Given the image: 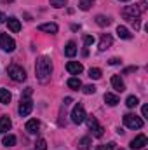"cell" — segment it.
<instances>
[{"instance_id": "cell-1", "label": "cell", "mask_w": 148, "mask_h": 150, "mask_svg": "<svg viewBox=\"0 0 148 150\" xmlns=\"http://www.w3.org/2000/svg\"><path fill=\"white\" fill-rule=\"evenodd\" d=\"M35 74H37L38 82L45 84L49 79H51V74H52V63L47 56H42L38 58L37 63H35Z\"/></svg>"}, {"instance_id": "cell-2", "label": "cell", "mask_w": 148, "mask_h": 150, "mask_svg": "<svg viewBox=\"0 0 148 150\" xmlns=\"http://www.w3.org/2000/svg\"><path fill=\"white\" fill-rule=\"evenodd\" d=\"M7 75H9L14 82H23V80H26V72H25V68L19 67V65H11V67L7 68Z\"/></svg>"}, {"instance_id": "cell-3", "label": "cell", "mask_w": 148, "mask_h": 150, "mask_svg": "<svg viewBox=\"0 0 148 150\" xmlns=\"http://www.w3.org/2000/svg\"><path fill=\"white\" fill-rule=\"evenodd\" d=\"M124 124L129 129H141L143 127V119L138 117L136 113H125L124 115Z\"/></svg>"}, {"instance_id": "cell-4", "label": "cell", "mask_w": 148, "mask_h": 150, "mask_svg": "<svg viewBox=\"0 0 148 150\" xmlns=\"http://www.w3.org/2000/svg\"><path fill=\"white\" fill-rule=\"evenodd\" d=\"M85 120H87V126H89V129H91L92 136L101 138V136H103V133H105V129H103V126L98 122V119L91 115V117H85Z\"/></svg>"}, {"instance_id": "cell-5", "label": "cell", "mask_w": 148, "mask_h": 150, "mask_svg": "<svg viewBox=\"0 0 148 150\" xmlns=\"http://www.w3.org/2000/svg\"><path fill=\"white\" fill-rule=\"evenodd\" d=\"M140 7L138 5H125L124 9H122V16L125 18V19H129L131 23L134 21V19H138V16H140Z\"/></svg>"}, {"instance_id": "cell-6", "label": "cell", "mask_w": 148, "mask_h": 150, "mask_svg": "<svg viewBox=\"0 0 148 150\" xmlns=\"http://www.w3.org/2000/svg\"><path fill=\"white\" fill-rule=\"evenodd\" d=\"M85 108L78 103V105H75L73 110H72V120H73L75 124H82L84 120H85Z\"/></svg>"}, {"instance_id": "cell-7", "label": "cell", "mask_w": 148, "mask_h": 150, "mask_svg": "<svg viewBox=\"0 0 148 150\" xmlns=\"http://www.w3.org/2000/svg\"><path fill=\"white\" fill-rule=\"evenodd\" d=\"M0 47H2L5 52H12V51L16 49V42H14V38H11L9 35L0 33Z\"/></svg>"}, {"instance_id": "cell-8", "label": "cell", "mask_w": 148, "mask_h": 150, "mask_svg": "<svg viewBox=\"0 0 148 150\" xmlns=\"http://www.w3.org/2000/svg\"><path fill=\"white\" fill-rule=\"evenodd\" d=\"M33 110V101L30 100V98H21V103H19V108H18V112L21 117H26V115H30Z\"/></svg>"}, {"instance_id": "cell-9", "label": "cell", "mask_w": 148, "mask_h": 150, "mask_svg": "<svg viewBox=\"0 0 148 150\" xmlns=\"http://www.w3.org/2000/svg\"><path fill=\"white\" fill-rule=\"evenodd\" d=\"M66 70H68V74H72V75H78L84 72V67L78 61H68L66 63Z\"/></svg>"}, {"instance_id": "cell-10", "label": "cell", "mask_w": 148, "mask_h": 150, "mask_svg": "<svg viewBox=\"0 0 148 150\" xmlns=\"http://www.w3.org/2000/svg\"><path fill=\"white\" fill-rule=\"evenodd\" d=\"M148 143V140H147V136L145 134H138L132 142H131V149H134V150H140V149H143L145 145Z\"/></svg>"}, {"instance_id": "cell-11", "label": "cell", "mask_w": 148, "mask_h": 150, "mask_svg": "<svg viewBox=\"0 0 148 150\" xmlns=\"http://www.w3.org/2000/svg\"><path fill=\"white\" fill-rule=\"evenodd\" d=\"M111 86H113V89H115L117 93H124V91H125V84H124V80L120 79V75H113V77H111Z\"/></svg>"}, {"instance_id": "cell-12", "label": "cell", "mask_w": 148, "mask_h": 150, "mask_svg": "<svg viewBox=\"0 0 148 150\" xmlns=\"http://www.w3.org/2000/svg\"><path fill=\"white\" fill-rule=\"evenodd\" d=\"M111 44H113V38H111V35H110V33H103V35H101V38H99V51H106Z\"/></svg>"}, {"instance_id": "cell-13", "label": "cell", "mask_w": 148, "mask_h": 150, "mask_svg": "<svg viewBox=\"0 0 148 150\" xmlns=\"http://www.w3.org/2000/svg\"><path fill=\"white\" fill-rule=\"evenodd\" d=\"M38 129H40V122H38L37 119H32V120L26 122V131H28L30 134H37Z\"/></svg>"}, {"instance_id": "cell-14", "label": "cell", "mask_w": 148, "mask_h": 150, "mask_svg": "<svg viewBox=\"0 0 148 150\" xmlns=\"http://www.w3.org/2000/svg\"><path fill=\"white\" fill-rule=\"evenodd\" d=\"M40 32H45V33H58V25L56 23H44L38 26Z\"/></svg>"}, {"instance_id": "cell-15", "label": "cell", "mask_w": 148, "mask_h": 150, "mask_svg": "<svg viewBox=\"0 0 148 150\" xmlns=\"http://www.w3.org/2000/svg\"><path fill=\"white\" fill-rule=\"evenodd\" d=\"M7 25H9V30H11V32H14V33H18V32L21 30V23H19V19H18V18H9Z\"/></svg>"}, {"instance_id": "cell-16", "label": "cell", "mask_w": 148, "mask_h": 150, "mask_svg": "<svg viewBox=\"0 0 148 150\" xmlns=\"http://www.w3.org/2000/svg\"><path fill=\"white\" fill-rule=\"evenodd\" d=\"M12 127V122L9 117H0V133H7Z\"/></svg>"}, {"instance_id": "cell-17", "label": "cell", "mask_w": 148, "mask_h": 150, "mask_svg": "<svg viewBox=\"0 0 148 150\" xmlns=\"http://www.w3.org/2000/svg\"><path fill=\"white\" fill-rule=\"evenodd\" d=\"M105 103L110 105V107H115L118 105V96L113 94V93H105Z\"/></svg>"}, {"instance_id": "cell-18", "label": "cell", "mask_w": 148, "mask_h": 150, "mask_svg": "<svg viewBox=\"0 0 148 150\" xmlns=\"http://www.w3.org/2000/svg\"><path fill=\"white\" fill-rule=\"evenodd\" d=\"M91 143H92L91 138L89 136H84V138L78 140V145L77 147H78V150H91Z\"/></svg>"}, {"instance_id": "cell-19", "label": "cell", "mask_w": 148, "mask_h": 150, "mask_svg": "<svg viewBox=\"0 0 148 150\" xmlns=\"http://www.w3.org/2000/svg\"><path fill=\"white\" fill-rule=\"evenodd\" d=\"M65 54H66L68 58H73L75 54H77V44H75V42H68V44L65 45Z\"/></svg>"}, {"instance_id": "cell-20", "label": "cell", "mask_w": 148, "mask_h": 150, "mask_svg": "<svg viewBox=\"0 0 148 150\" xmlns=\"http://www.w3.org/2000/svg\"><path fill=\"white\" fill-rule=\"evenodd\" d=\"M11 93H9V89H0V103H4V105H9L11 103Z\"/></svg>"}, {"instance_id": "cell-21", "label": "cell", "mask_w": 148, "mask_h": 150, "mask_svg": "<svg viewBox=\"0 0 148 150\" xmlns=\"http://www.w3.org/2000/svg\"><path fill=\"white\" fill-rule=\"evenodd\" d=\"M117 35H118L120 38H125V40L132 38V33H131L125 26H117Z\"/></svg>"}, {"instance_id": "cell-22", "label": "cell", "mask_w": 148, "mask_h": 150, "mask_svg": "<svg viewBox=\"0 0 148 150\" xmlns=\"http://www.w3.org/2000/svg\"><path fill=\"white\" fill-rule=\"evenodd\" d=\"M68 87H72L75 91H78L80 87H82V82H80V79H77V77H72V79H68Z\"/></svg>"}, {"instance_id": "cell-23", "label": "cell", "mask_w": 148, "mask_h": 150, "mask_svg": "<svg viewBox=\"0 0 148 150\" xmlns=\"http://www.w3.org/2000/svg\"><path fill=\"white\" fill-rule=\"evenodd\" d=\"M96 23L99 25V26H110L111 25V19L108 18V16H96Z\"/></svg>"}, {"instance_id": "cell-24", "label": "cell", "mask_w": 148, "mask_h": 150, "mask_svg": "<svg viewBox=\"0 0 148 150\" xmlns=\"http://www.w3.org/2000/svg\"><path fill=\"white\" fill-rule=\"evenodd\" d=\"M2 143H4L5 147H14V145H16V136H14V134H5L4 140H2Z\"/></svg>"}, {"instance_id": "cell-25", "label": "cell", "mask_w": 148, "mask_h": 150, "mask_svg": "<svg viewBox=\"0 0 148 150\" xmlns=\"http://www.w3.org/2000/svg\"><path fill=\"white\" fill-rule=\"evenodd\" d=\"M125 105H127L129 108H134V107H138V105H140V100H138L136 96H127V100H125Z\"/></svg>"}, {"instance_id": "cell-26", "label": "cell", "mask_w": 148, "mask_h": 150, "mask_svg": "<svg viewBox=\"0 0 148 150\" xmlns=\"http://www.w3.org/2000/svg\"><path fill=\"white\" fill-rule=\"evenodd\" d=\"M91 5H92V0H78V7L82 11H89Z\"/></svg>"}, {"instance_id": "cell-27", "label": "cell", "mask_w": 148, "mask_h": 150, "mask_svg": "<svg viewBox=\"0 0 148 150\" xmlns=\"http://www.w3.org/2000/svg\"><path fill=\"white\" fill-rule=\"evenodd\" d=\"M35 150H47V142L44 138H38L35 143Z\"/></svg>"}, {"instance_id": "cell-28", "label": "cell", "mask_w": 148, "mask_h": 150, "mask_svg": "<svg viewBox=\"0 0 148 150\" xmlns=\"http://www.w3.org/2000/svg\"><path fill=\"white\" fill-rule=\"evenodd\" d=\"M89 77L94 79V80L101 79V70H99V68H91V70H89Z\"/></svg>"}, {"instance_id": "cell-29", "label": "cell", "mask_w": 148, "mask_h": 150, "mask_svg": "<svg viewBox=\"0 0 148 150\" xmlns=\"http://www.w3.org/2000/svg\"><path fill=\"white\" fill-rule=\"evenodd\" d=\"M49 2H51V5H52V7H56V9H59V7H65L68 0H49Z\"/></svg>"}, {"instance_id": "cell-30", "label": "cell", "mask_w": 148, "mask_h": 150, "mask_svg": "<svg viewBox=\"0 0 148 150\" xmlns=\"http://www.w3.org/2000/svg\"><path fill=\"white\" fill-rule=\"evenodd\" d=\"M82 91H84V94H94V93H96V87L89 84V86H84Z\"/></svg>"}, {"instance_id": "cell-31", "label": "cell", "mask_w": 148, "mask_h": 150, "mask_svg": "<svg viewBox=\"0 0 148 150\" xmlns=\"http://www.w3.org/2000/svg\"><path fill=\"white\" fill-rule=\"evenodd\" d=\"M84 44H85V45L94 44V37H92V35H85V37H84Z\"/></svg>"}, {"instance_id": "cell-32", "label": "cell", "mask_w": 148, "mask_h": 150, "mask_svg": "<svg viewBox=\"0 0 148 150\" xmlns=\"http://www.w3.org/2000/svg\"><path fill=\"white\" fill-rule=\"evenodd\" d=\"M108 63H110V65H113V67H117V65H120L122 61H120L118 58H111V59H110V61H108Z\"/></svg>"}, {"instance_id": "cell-33", "label": "cell", "mask_w": 148, "mask_h": 150, "mask_svg": "<svg viewBox=\"0 0 148 150\" xmlns=\"http://www.w3.org/2000/svg\"><path fill=\"white\" fill-rule=\"evenodd\" d=\"M30 96H32V87H26V91H25L23 98H30Z\"/></svg>"}, {"instance_id": "cell-34", "label": "cell", "mask_w": 148, "mask_h": 150, "mask_svg": "<svg viewBox=\"0 0 148 150\" xmlns=\"http://www.w3.org/2000/svg\"><path fill=\"white\" fill-rule=\"evenodd\" d=\"M5 19H7V18H5V14L0 11V25H2V23H5Z\"/></svg>"}, {"instance_id": "cell-35", "label": "cell", "mask_w": 148, "mask_h": 150, "mask_svg": "<svg viewBox=\"0 0 148 150\" xmlns=\"http://www.w3.org/2000/svg\"><path fill=\"white\" fill-rule=\"evenodd\" d=\"M141 113H143V117H147V115H148V107H147V105L141 108Z\"/></svg>"}, {"instance_id": "cell-36", "label": "cell", "mask_w": 148, "mask_h": 150, "mask_svg": "<svg viewBox=\"0 0 148 150\" xmlns=\"http://www.w3.org/2000/svg\"><path fill=\"white\" fill-rule=\"evenodd\" d=\"M72 103V98H65V105H70Z\"/></svg>"}, {"instance_id": "cell-37", "label": "cell", "mask_w": 148, "mask_h": 150, "mask_svg": "<svg viewBox=\"0 0 148 150\" xmlns=\"http://www.w3.org/2000/svg\"><path fill=\"white\" fill-rule=\"evenodd\" d=\"M96 150H106V147H103V145H99V147H98Z\"/></svg>"}, {"instance_id": "cell-38", "label": "cell", "mask_w": 148, "mask_h": 150, "mask_svg": "<svg viewBox=\"0 0 148 150\" xmlns=\"http://www.w3.org/2000/svg\"><path fill=\"white\" fill-rule=\"evenodd\" d=\"M120 2H129V0H120Z\"/></svg>"}, {"instance_id": "cell-39", "label": "cell", "mask_w": 148, "mask_h": 150, "mask_svg": "<svg viewBox=\"0 0 148 150\" xmlns=\"http://www.w3.org/2000/svg\"><path fill=\"white\" fill-rule=\"evenodd\" d=\"M118 150H124V149H118Z\"/></svg>"}]
</instances>
